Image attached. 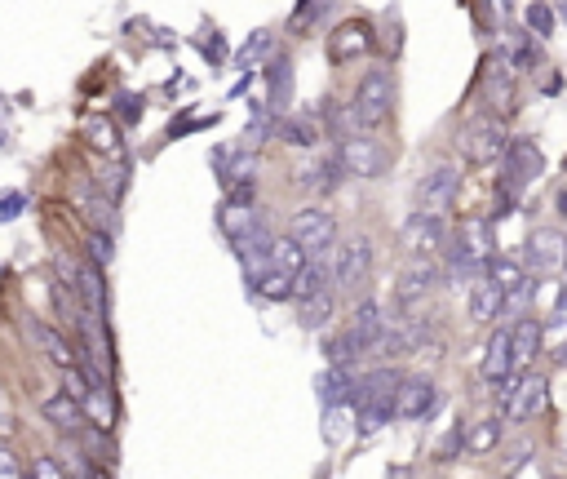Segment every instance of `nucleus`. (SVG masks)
<instances>
[{
    "instance_id": "1",
    "label": "nucleus",
    "mask_w": 567,
    "mask_h": 479,
    "mask_svg": "<svg viewBox=\"0 0 567 479\" xmlns=\"http://www.w3.org/2000/svg\"><path fill=\"white\" fill-rule=\"evenodd\" d=\"M390 111H395V71L386 63H373L364 76H359L355 94H350V103L342 111V129H337V134L342 138L377 134V129L390 120Z\"/></svg>"
},
{
    "instance_id": "2",
    "label": "nucleus",
    "mask_w": 567,
    "mask_h": 479,
    "mask_svg": "<svg viewBox=\"0 0 567 479\" xmlns=\"http://www.w3.org/2000/svg\"><path fill=\"white\" fill-rule=\"evenodd\" d=\"M395 369H373L364 377H355V431L359 440H377L390 422H395V391H399Z\"/></svg>"
},
{
    "instance_id": "3",
    "label": "nucleus",
    "mask_w": 567,
    "mask_h": 479,
    "mask_svg": "<svg viewBox=\"0 0 567 479\" xmlns=\"http://www.w3.org/2000/svg\"><path fill=\"white\" fill-rule=\"evenodd\" d=\"M541 147H536L532 138H510V147H505V156L497 160V196H501V209L519 205L523 191L532 187L536 178H541Z\"/></svg>"
},
{
    "instance_id": "4",
    "label": "nucleus",
    "mask_w": 567,
    "mask_h": 479,
    "mask_svg": "<svg viewBox=\"0 0 567 479\" xmlns=\"http://www.w3.org/2000/svg\"><path fill=\"white\" fill-rule=\"evenodd\" d=\"M461 156L470 160V165H497V160L505 156V147H510V129H505V116H497V111L479 107L474 116L466 120V129H461Z\"/></svg>"
},
{
    "instance_id": "5",
    "label": "nucleus",
    "mask_w": 567,
    "mask_h": 479,
    "mask_svg": "<svg viewBox=\"0 0 567 479\" xmlns=\"http://www.w3.org/2000/svg\"><path fill=\"white\" fill-rule=\"evenodd\" d=\"M373 262H377V249H373V236L355 231L337 244V258H333V289L337 293H359L368 280H373Z\"/></svg>"
},
{
    "instance_id": "6",
    "label": "nucleus",
    "mask_w": 567,
    "mask_h": 479,
    "mask_svg": "<svg viewBox=\"0 0 567 479\" xmlns=\"http://www.w3.org/2000/svg\"><path fill=\"white\" fill-rule=\"evenodd\" d=\"M54 267L67 280V289L76 293L80 307H85L89 315H107V280H102V262L71 258V253L58 249L54 253Z\"/></svg>"
},
{
    "instance_id": "7",
    "label": "nucleus",
    "mask_w": 567,
    "mask_h": 479,
    "mask_svg": "<svg viewBox=\"0 0 567 479\" xmlns=\"http://www.w3.org/2000/svg\"><path fill=\"white\" fill-rule=\"evenodd\" d=\"M399 244H404L408 258H435L439 262L443 253H448V244H452V227H448V218H443V213L412 209L408 222L399 227Z\"/></svg>"
},
{
    "instance_id": "8",
    "label": "nucleus",
    "mask_w": 567,
    "mask_h": 479,
    "mask_svg": "<svg viewBox=\"0 0 567 479\" xmlns=\"http://www.w3.org/2000/svg\"><path fill=\"white\" fill-rule=\"evenodd\" d=\"M492 253H497V240H492V227H488V222H483V218H466L457 231H452V244H448V253H443V258H448L457 271L479 275V271L492 262Z\"/></svg>"
},
{
    "instance_id": "9",
    "label": "nucleus",
    "mask_w": 567,
    "mask_h": 479,
    "mask_svg": "<svg viewBox=\"0 0 567 479\" xmlns=\"http://www.w3.org/2000/svg\"><path fill=\"white\" fill-rule=\"evenodd\" d=\"M461 160H435L426 173L417 178V191H412V209L421 213H448V205L461 191Z\"/></svg>"
},
{
    "instance_id": "10",
    "label": "nucleus",
    "mask_w": 567,
    "mask_h": 479,
    "mask_svg": "<svg viewBox=\"0 0 567 479\" xmlns=\"http://www.w3.org/2000/svg\"><path fill=\"white\" fill-rule=\"evenodd\" d=\"M519 71L505 63L501 54H488L483 58V71H479V85H474V94H479V107L497 111V116H510L514 111V94H519Z\"/></svg>"
},
{
    "instance_id": "11",
    "label": "nucleus",
    "mask_w": 567,
    "mask_h": 479,
    "mask_svg": "<svg viewBox=\"0 0 567 479\" xmlns=\"http://www.w3.org/2000/svg\"><path fill=\"white\" fill-rule=\"evenodd\" d=\"M439 413V386L430 373H404L395 391V422H430Z\"/></svg>"
},
{
    "instance_id": "12",
    "label": "nucleus",
    "mask_w": 567,
    "mask_h": 479,
    "mask_svg": "<svg viewBox=\"0 0 567 479\" xmlns=\"http://www.w3.org/2000/svg\"><path fill=\"white\" fill-rule=\"evenodd\" d=\"M439 289V262L435 258H412L404 262V271L395 275V307L399 315H417V307Z\"/></svg>"
},
{
    "instance_id": "13",
    "label": "nucleus",
    "mask_w": 567,
    "mask_h": 479,
    "mask_svg": "<svg viewBox=\"0 0 567 479\" xmlns=\"http://www.w3.org/2000/svg\"><path fill=\"white\" fill-rule=\"evenodd\" d=\"M288 236L302 244L306 253H319V249H328V244H337V218L319 205H306L288 218Z\"/></svg>"
},
{
    "instance_id": "14",
    "label": "nucleus",
    "mask_w": 567,
    "mask_h": 479,
    "mask_svg": "<svg viewBox=\"0 0 567 479\" xmlns=\"http://www.w3.org/2000/svg\"><path fill=\"white\" fill-rule=\"evenodd\" d=\"M342 165L350 178H386L390 173V151L373 142V134H350L342 142Z\"/></svg>"
},
{
    "instance_id": "15",
    "label": "nucleus",
    "mask_w": 567,
    "mask_h": 479,
    "mask_svg": "<svg viewBox=\"0 0 567 479\" xmlns=\"http://www.w3.org/2000/svg\"><path fill=\"white\" fill-rule=\"evenodd\" d=\"M373 54V27L364 23V18H346V23H337L333 40H328V58H333L337 67H350L359 63V58Z\"/></svg>"
},
{
    "instance_id": "16",
    "label": "nucleus",
    "mask_w": 567,
    "mask_h": 479,
    "mask_svg": "<svg viewBox=\"0 0 567 479\" xmlns=\"http://www.w3.org/2000/svg\"><path fill=\"white\" fill-rule=\"evenodd\" d=\"M505 307H510V302H505V289H501L497 275H474L470 298H466V315H470V324L488 329V324H497V320H501V311H505Z\"/></svg>"
},
{
    "instance_id": "17",
    "label": "nucleus",
    "mask_w": 567,
    "mask_h": 479,
    "mask_svg": "<svg viewBox=\"0 0 567 479\" xmlns=\"http://www.w3.org/2000/svg\"><path fill=\"white\" fill-rule=\"evenodd\" d=\"M40 413H45V422L54 426L63 440H80V435L89 431V413H85V404L76 400V395H67V391H58V395H49L45 404H40Z\"/></svg>"
},
{
    "instance_id": "18",
    "label": "nucleus",
    "mask_w": 567,
    "mask_h": 479,
    "mask_svg": "<svg viewBox=\"0 0 567 479\" xmlns=\"http://www.w3.org/2000/svg\"><path fill=\"white\" fill-rule=\"evenodd\" d=\"M563 236L559 231H550V227H541V231H532L528 236V253H523V262H528V271L532 275H559L563 271Z\"/></svg>"
},
{
    "instance_id": "19",
    "label": "nucleus",
    "mask_w": 567,
    "mask_h": 479,
    "mask_svg": "<svg viewBox=\"0 0 567 479\" xmlns=\"http://www.w3.org/2000/svg\"><path fill=\"white\" fill-rule=\"evenodd\" d=\"M71 200H76V209L85 213L89 227L111 231V236H116V200L102 196L94 182H76V187H71Z\"/></svg>"
},
{
    "instance_id": "20",
    "label": "nucleus",
    "mask_w": 567,
    "mask_h": 479,
    "mask_svg": "<svg viewBox=\"0 0 567 479\" xmlns=\"http://www.w3.org/2000/svg\"><path fill=\"white\" fill-rule=\"evenodd\" d=\"M510 373H514V346H510V324H505V329H497L488 338V346H483V369H479V377H483V386H497Z\"/></svg>"
},
{
    "instance_id": "21",
    "label": "nucleus",
    "mask_w": 567,
    "mask_h": 479,
    "mask_svg": "<svg viewBox=\"0 0 567 479\" xmlns=\"http://www.w3.org/2000/svg\"><path fill=\"white\" fill-rule=\"evenodd\" d=\"M80 138H85L89 147H94L98 156H107V160L125 156V134L116 129V120H111V116H85V120H80Z\"/></svg>"
},
{
    "instance_id": "22",
    "label": "nucleus",
    "mask_w": 567,
    "mask_h": 479,
    "mask_svg": "<svg viewBox=\"0 0 567 479\" xmlns=\"http://www.w3.org/2000/svg\"><path fill=\"white\" fill-rule=\"evenodd\" d=\"M346 324H350V333H355V338L364 342V351H368V355H377L381 333H386V315H381L377 302H373V298H359Z\"/></svg>"
},
{
    "instance_id": "23",
    "label": "nucleus",
    "mask_w": 567,
    "mask_h": 479,
    "mask_svg": "<svg viewBox=\"0 0 567 479\" xmlns=\"http://www.w3.org/2000/svg\"><path fill=\"white\" fill-rule=\"evenodd\" d=\"M545 324L541 320H514L510 324V346H514V373H528L536 364V355L545 351L541 346Z\"/></svg>"
},
{
    "instance_id": "24",
    "label": "nucleus",
    "mask_w": 567,
    "mask_h": 479,
    "mask_svg": "<svg viewBox=\"0 0 567 479\" xmlns=\"http://www.w3.org/2000/svg\"><path fill=\"white\" fill-rule=\"evenodd\" d=\"M497 54H501L514 71H532L536 63H541V58H536V54H541V36H532V32H510V27H505V40H501Z\"/></svg>"
},
{
    "instance_id": "25",
    "label": "nucleus",
    "mask_w": 567,
    "mask_h": 479,
    "mask_svg": "<svg viewBox=\"0 0 567 479\" xmlns=\"http://www.w3.org/2000/svg\"><path fill=\"white\" fill-rule=\"evenodd\" d=\"M218 222L226 231V244L253 236L257 227H262V218H257V205H244V200H226V205L218 209Z\"/></svg>"
},
{
    "instance_id": "26",
    "label": "nucleus",
    "mask_w": 567,
    "mask_h": 479,
    "mask_svg": "<svg viewBox=\"0 0 567 479\" xmlns=\"http://www.w3.org/2000/svg\"><path fill=\"white\" fill-rule=\"evenodd\" d=\"M302 307H297V324H302L306 333H315V329H324L328 320L337 315V289L328 284V289H319V293H311V298H297Z\"/></svg>"
},
{
    "instance_id": "27",
    "label": "nucleus",
    "mask_w": 567,
    "mask_h": 479,
    "mask_svg": "<svg viewBox=\"0 0 567 479\" xmlns=\"http://www.w3.org/2000/svg\"><path fill=\"white\" fill-rule=\"evenodd\" d=\"M501 440H505V422H501V417H479V422H466V453L470 457L497 453Z\"/></svg>"
},
{
    "instance_id": "28",
    "label": "nucleus",
    "mask_w": 567,
    "mask_h": 479,
    "mask_svg": "<svg viewBox=\"0 0 567 479\" xmlns=\"http://www.w3.org/2000/svg\"><path fill=\"white\" fill-rule=\"evenodd\" d=\"M27 333H32L36 346L58 364V369H71V364H76V351H71L67 338L58 329H49V324H40V320H27Z\"/></svg>"
},
{
    "instance_id": "29",
    "label": "nucleus",
    "mask_w": 567,
    "mask_h": 479,
    "mask_svg": "<svg viewBox=\"0 0 567 479\" xmlns=\"http://www.w3.org/2000/svg\"><path fill=\"white\" fill-rule=\"evenodd\" d=\"M85 413H89V422L98 426V431H116V395H111V386H89V395L85 400Z\"/></svg>"
},
{
    "instance_id": "30",
    "label": "nucleus",
    "mask_w": 567,
    "mask_h": 479,
    "mask_svg": "<svg viewBox=\"0 0 567 479\" xmlns=\"http://www.w3.org/2000/svg\"><path fill=\"white\" fill-rule=\"evenodd\" d=\"M253 289L262 293L266 302H284V298H293V293H297V275L293 271H280V267H266L253 280Z\"/></svg>"
},
{
    "instance_id": "31",
    "label": "nucleus",
    "mask_w": 567,
    "mask_h": 479,
    "mask_svg": "<svg viewBox=\"0 0 567 479\" xmlns=\"http://www.w3.org/2000/svg\"><path fill=\"white\" fill-rule=\"evenodd\" d=\"M306 258H311V253H306L302 244L288 236V231L271 240V267H280V271H293V275H297V271L306 267Z\"/></svg>"
},
{
    "instance_id": "32",
    "label": "nucleus",
    "mask_w": 567,
    "mask_h": 479,
    "mask_svg": "<svg viewBox=\"0 0 567 479\" xmlns=\"http://www.w3.org/2000/svg\"><path fill=\"white\" fill-rule=\"evenodd\" d=\"M554 18H559V14H554V9H550V0H532V5H528V14H523V23H528V32L532 36H554Z\"/></svg>"
},
{
    "instance_id": "33",
    "label": "nucleus",
    "mask_w": 567,
    "mask_h": 479,
    "mask_svg": "<svg viewBox=\"0 0 567 479\" xmlns=\"http://www.w3.org/2000/svg\"><path fill=\"white\" fill-rule=\"evenodd\" d=\"M288 147H319V125L315 120H284V134H280Z\"/></svg>"
},
{
    "instance_id": "34",
    "label": "nucleus",
    "mask_w": 567,
    "mask_h": 479,
    "mask_svg": "<svg viewBox=\"0 0 567 479\" xmlns=\"http://www.w3.org/2000/svg\"><path fill=\"white\" fill-rule=\"evenodd\" d=\"M541 346H545V355H550V360H567V315H559V320L545 324Z\"/></svg>"
},
{
    "instance_id": "35",
    "label": "nucleus",
    "mask_w": 567,
    "mask_h": 479,
    "mask_svg": "<svg viewBox=\"0 0 567 479\" xmlns=\"http://www.w3.org/2000/svg\"><path fill=\"white\" fill-rule=\"evenodd\" d=\"M510 448H514V453L505 457V466H501V471H505V475H514V471H528V453H532V440H528V435H519V440H514Z\"/></svg>"
},
{
    "instance_id": "36",
    "label": "nucleus",
    "mask_w": 567,
    "mask_h": 479,
    "mask_svg": "<svg viewBox=\"0 0 567 479\" xmlns=\"http://www.w3.org/2000/svg\"><path fill=\"white\" fill-rule=\"evenodd\" d=\"M23 471H27V466H23V457H18L9 444H0V479H18Z\"/></svg>"
},
{
    "instance_id": "37",
    "label": "nucleus",
    "mask_w": 567,
    "mask_h": 479,
    "mask_svg": "<svg viewBox=\"0 0 567 479\" xmlns=\"http://www.w3.org/2000/svg\"><path fill=\"white\" fill-rule=\"evenodd\" d=\"M32 475H36V479H63V475H67V466L58 462V457H49V453H45V457H36V462H32Z\"/></svg>"
},
{
    "instance_id": "38",
    "label": "nucleus",
    "mask_w": 567,
    "mask_h": 479,
    "mask_svg": "<svg viewBox=\"0 0 567 479\" xmlns=\"http://www.w3.org/2000/svg\"><path fill=\"white\" fill-rule=\"evenodd\" d=\"M483 5H488V14H492V27H510L514 0H483Z\"/></svg>"
},
{
    "instance_id": "39",
    "label": "nucleus",
    "mask_w": 567,
    "mask_h": 479,
    "mask_svg": "<svg viewBox=\"0 0 567 479\" xmlns=\"http://www.w3.org/2000/svg\"><path fill=\"white\" fill-rule=\"evenodd\" d=\"M23 209H27L23 191H5V196H0V218H14V213H23Z\"/></svg>"
},
{
    "instance_id": "40",
    "label": "nucleus",
    "mask_w": 567,
    "mask_h": 479,
    "mask_svg": "<svg viewBox=\"0 0 567 479\" xmlns=\"http://www.w3.org/2000/svg\"><path fill=\"white\" fill-rule=\"evenodd\" d=\"M0 409H5V395H0Z\"/></svg>"
},
{
    "instance_id": "41",
    "label": "nucleus",
    "mask_w": 567,
    "mask_h": 479,
    "mask_svg": "<svg viewBox=\"0 0 567 479\" xmlns=\"http://www.w3.org/2000/svg\"><path fill=\"white\" fill-rule=\"evenodd\" d=\"M563 9H567V0H563Z\"/></svg>"
}]
</instances>
